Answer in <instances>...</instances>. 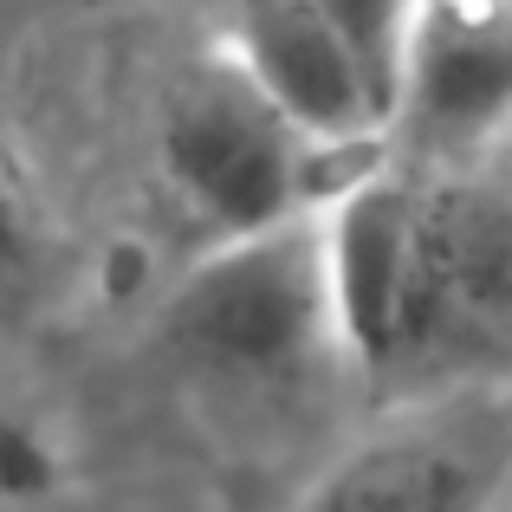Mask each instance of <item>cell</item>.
Returning a JSON list of instances; mask_svg holds the SVG:
<instances>
[{"label": "cell", "instance_id": "cell-1", "mask_svg": "<svg viewBox=\"0 0 512 512\" xmlns=\"http://www.w3.org/2000/svg\"><path fill=\"white\" fill-rule=\"evenodd\" d=\"M338 357L389 402L500 383L512 363V182L376 163L325 201Z\"/></svg>", "mask_w": 512, "mask_h": 512}, {"label": "cell", "instance_id": "cell-2", "mask_svg": "<svg viewBox=\"0 0 512 512\" xmlns=\"http://www.w3.org/2000/svg\"><path fill=\"white\" fill-rule=\"evenodd\" d=\"M163 331L195 370L247 383H273L338 350L325 208L214 240L169 292Z\"/></svg>", "mask_w": 512, "mask_h": 512}, {"label": "cell", "instance_id": "cell-3", "mask_svg": "<svg viewBox=\"0 0 512 512\" xmlns=\"http://www.w3.org/2000/svg\"><path fill=\"white\" fill-rule=\"evenodd\" d=\"M156 156L175 195L201 214L214 240L253 234V227L292 221V214L325 208V188L312 182L318 150L273 98L247 78L234 52L201 59L163 104Z\"/></svg>", "mask_w": 512, "mask_h": 512}, {"label": "cell", "instance_id": "cell-4", "mask_svg": "<svg viewBox=\"0 0 512 512\" xmlns=\"http://www.w3.org/2000/svg\"><path fill=\"white\" fill-rule=\"evenodd\" d=\"M512 487V389L467 383L389 402L305 487L299 512H500Z\"/></svg>", "mask_w": 512, "mask_h": 512}, {"label": "cell", "instance_id": "cell-5", "mask_svg": "<svg viewBox=\"0 0 512 512\" xmlns=\"http://www.w3.org/2000/svg\"><path fill=\"white\" fill-rule=\"evenodd\" d=\"M396 130L422 163H474L512 130V0H415Z\"/></svg>", "mask_w": 512, "mask_h": 512}, {"label": "cell", "instance_id": "cell-6", "mask_svg": "<svg viewBox=\"0 0 512 512\" xmlns=\"http://www.w3.org/2000/svg\"><path fill=\"white\" fill-rule=\"evenodd\" d=\"M227 52L318 150H363L389 130L370 72L318 13V0H240Z\"/></svg>", "mask_w": 512, "mask_h": 512}, {"label": "cell", "instance_id": "cell-7", "mask_svg": "<svg viewBox=\"0 0 512 512\" xmlns=\"http://www.w3.org/2000/svg\"><path fill=\"white\" fill-rule=\"evenodd\" d=\"M318 13L357 52V65L370 72L376 98L389 111V130H396V91H402V59H409V33H415V0H318Z\"/></svg>", "mask_w": 512, "mask_h": 512}, {"label": "cell", "instance_id": "cell-8", "mask_svg": "<svg viewBox=\"0 0 512 512\" xmlns=\"http://www.w3.org/2000/svg\"><path fill=\"white\" fill-rule=\"evenodd\" d=\"M52 487H59V461L46 435L0 396V500H46Z\"/></svg>", "mask_w": 512, "mask_h": 512}, {"label": "cell", "instance_id": "cell-9", "mask_svg": "<svg viewBox=\"0 0 512 512\" xmlns=\"http://www.w3.org/2000/svg\"><path fill=\"white\" fill-rule=\"evenodd\" d=\"M20 266H26V221H20V201H13V188L0 182V286H7Z\"/></svg>", "mask_w": 512, "mask_h": 512}, {"label": "cell", "instance_id": "cell-10", "mask_svg": "<svg viewBox=\"0 0 512 512\" xmlns=\"http://www.w3.org/2000/svg\"><path fill=\"white\" fill-rule=\"evenodd\" d=\"M85 7H98V0H85Z\"/></svg>", "mask_w": 512, "mask_h": 512}]
</instances>
